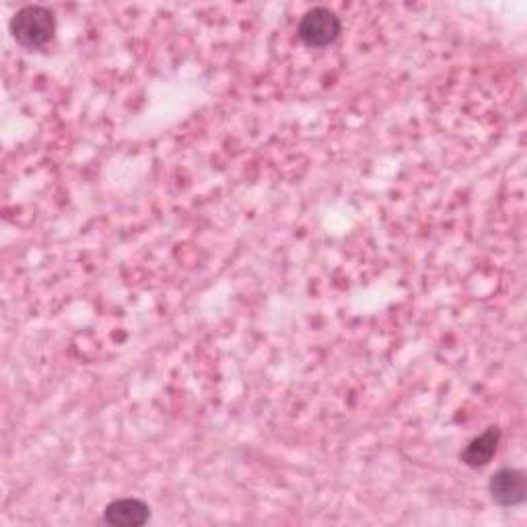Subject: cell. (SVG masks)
Returning a JSON list of instances; mask_svg holds the SVG:
<instances>
[{"label":"cell","mask_w":527,"mask_h":527,"mask_svg":"<svg viewBox=\"0 0 527 527\" xmlns=\"http://www.w3.org/2000/svg\"><path fill=\"white\" fill-rule=\"evenodd\" d=\"M340 33L342 23L338 15L326 7L309 9L297 25L299 40L309 48H326L340 38Z\"/></svg>","instance_id":"obj_2"},{"label":"cell","mask_w":527,"mask_h":527,"mask_svg":"<svg viewBox=\"0 0 527 527\" xmlns=\"http://www.w3.org/2000/svg\"><path fill=\"white\" fill-rule=\"evenodd\" d=\"M499 441H501V429L490 427L480 437L472 439L466 445L460 458L468 468H484L490 460L495 458V453L499 449Z\"/></svg>","instance_id":"obj_5"},{"label":"cell","mask_w":527,"mask_h":527,"mask_svg":"<svg viewBox=\"0 0 527 527\" xmlns=\"http://www.w3.org/2000/svg\"><path fill=\"white\" fill-rule=\"evenodd\" d=\"M11 33L23 48H42L54 38L56 17L48 7L42 5L23 7L11 19Z\"/></svg>","instance_id":"obj_1"},{"label":"cell","mask_w":527,"mask_h":527,"mask_svg":"<svg viewBox=\"0 0 527 527\" xmlns=\"http://www.w3.org/2000/svg\"><path fill=\"white\" fill-rule=\"evenodd\" d=\"M488 493L499 507H517L525 501L527 484L525 474L517 468H501L490 476Z\"/></svg>","instance_id":"obj_3"},{"label":"cell","mask_w":527,"mask_h":527,"mask_svg":"<svg viewBox=\"0 0 527 527\" xmlns=\"http://www.w3.org/2000/svg\"><path fill=\"white\" fill-rule=\"evenodd\" d=\"M103 519L108 525L140 527L151 519V507L140 499H118L105 507Z\"/></svg>","instance_id":"obj_4"}]
</instances>
